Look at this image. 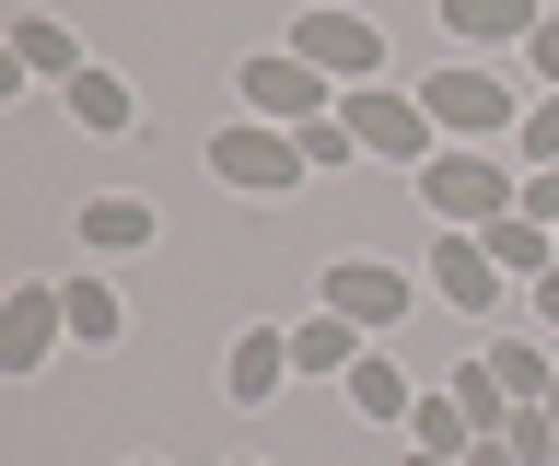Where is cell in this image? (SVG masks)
I'll list each match as a JSON object with an SVG mask.
<instances>
[{
  "label": "cell",
  "mask_w": 559,
  "mask_h": 466,
  "mask_svg": "<svg viewBox=\"0 0 559 466\" xmlns=\"http://www.w3.org/2000/svg\"><path fill=\"white\" fill-rule=\"evenodd\" d=\"M419 199H431V222H443V234H489V222L524 199V176H501L478 141H443L431 164H419Z\"/></svg>",
  "instance_id": "1"
},
{
  "label": "cell",
  "mask_w": 559,
  "mask_h": 466,
  "mask_svg": "<svg viewBox=\"0 0 559 466\" xmlns=\"http://www.w3.org/2000/svg\"><path fill=\"white\" fill-rule=\"evenodd\" d=\"M513 211H524V222H548V234H559V164H548V176H524V199H513Z\"/></svg>",
  "instance_id": "24"
},
{
  "label": "cell",
  "mask_w": 559,
  "mask_h": 466,
  "mask_svg": "<svg viewBox=\"0 0 559 466\" xmlns=\"http://www.w3.org/2000/svg\"><path fill=\"white\" fill-rule=\"evenodd\" d=\"M454 466H513V443H466V455H454Z\"/></svg>",
  "instance_id": "26"
},
{
  "label": "cell",
  "mask_w": 559,
  "mask_h": 466,
  "mask_svg": "<svg viewBox=\"0 0 559 466\" xmlns=\"http://www.w3.org/2000/svg\"><path fill=\"white\" fill-rule=\"evenodd\" d=\"M129 466H164V455H129Z\"/></svg>",
  "instance_id": "29"
},
{
  "label": "cell",
  "mask_w": 559,
  "mask_h": 466,
  "mask_svg": "<svg viewBox=\"0 0 559 466\" xmlns=\"http://www.w3.org/2000/svg\"><path fill=\"white\" fill-rule=\"evenodd\" d=\"M338 396H349V420H408V408H419V385H408L384 350H361V361H349V373H338Z\"/></svg>",
  "instance_id": "14"
},
{
  "label": "cell",
  "mask_w": 559,
  "mask_h": 466,
  "mask_svg": "<svg viewBox=\"0 0 559 466\" xmlns=\"http://www.w3.org/2000/svg\"><path fill=\"white\" fill-rule=\"evenodd\" d=\"M548 466H559V455H548Z\"/></svg>",
  "instance_id": "31"
},
{
  "label": "cell",
  "mask_w": 559,
  "mask_h": 466,
  "mask_svg": "<svg viewBox=\"0 0 559 466\" xmlns=\"http://www.w3.org/2000/svg\"><path fill=\"white\" fill-rule=\"evenodd\" d=\"M59 303H70V338H82V350H117V338H129V303L105 280H59Z\"/></svg>",
  "instance_id": "18"
},
{
  "label": "cell",
  "mask_w": 559,
  "mask_h": 466,
  "mask_svg": "<svg viewBox=\"0 0 559 466\" xmlns=\"http://www.w3.org/2000/svg\"><path fill=\"white\" fill-rule=\"evenodd\" d=\"M501 443H513V466H548V455H559V408H513Z\"/></svg>",
  "instance_id": "21"
},
{
  "label": "cell",
  "mask_w": 559,
  "mask_h": 466,
  "mask_svg": "<svg viewBox=\"0 0 559 466\" xmlns=\"http://www.w3.org/2000/svg\"><path fill=\"white\" fill-rule=\"evenodd\" d=\"M536 24H548L536 0H443V36L454 47H524Z\"/></svg>",
  "instance_id": "12"
},
{
  "label": "cell",
  "mask_w": 559,
  "mask_h": 466,
  "mask_svg": "<svg viewBox=\"0 0 559 466\" xmlns=\"http://www.w3.org/2000/svg\"><path fill=\"white\" fill-rule=\"evenodd\" d=\"M408 466H454V455H419V443H408Z\"/></svg>",
  "instance_id": "28"
},
{
  "label": "cell",
  "mask_w": 559,
  "mask_h": 466,
  "mask_svg": "<svg viewBox=\"0 0 559 466\" xmlns=\"http://www.w3.org/2000/svg\"><path fill=\"white\" fill-rule=\"evenodd\" d=\"M70 338V303L59 280H12V303H0V373H47V350Z\"/></svg>",
  "instance_id": "7"
},
{
  "label": "cell",
  "mask_w": 559,
  "mask_h": 466,
  "mask_svg": "<svg viewBox=\"0 0 559 466\" xmlns=\"http://www.w3.org/2000/svg\"><path fill=\"white\" fill-rule=\"evenodd\" d=\"M210 176L234 187V199H292L314 164H304V141H292V129H269V117H234V129H210Z\"/></svg>",
  "instance_id": "2"
},
{
  "label": "cell",
  "mask_w": 559,
  "mask_h": 466,
  "mask_svg": "<svg viewBox=\"0 0 559 466\" xmlns=\"http://www.w3.org/2000/svg\"><path fill=\"white\" fill-rule=\"evenodd\" d=\"M59 106L82 117L94 141H129V129H140V94H129V82H117V71H105V59H82V71L59 82Z\"/></svg>",
  "instance_id": "10"
},
{
  "label": "cell",
  "mask_w": 559,
  "mask_h": 466,
  "mask_svg": "<svg viewBox=\"0 0 559 466\" xmlns=\"http://www.w3.org/2000/svg\"><path fill=\"white\" fill-rule=\"evenodd\" d=\"M536 315H548V326H559V268H548V280H536Z\"/></svg>",
  "instance_id": "27"
},
{
  "label": "cell",
  "mask_w": 559,
  "mask_h": 466,
  "mask_svg": "<svg viewBox=\"0 0 559 466\" xmlns=\"http://www.w3.org/2000/svg\"><path fill=\"white\" fill-rule=\"evenodd\" d=\"M234 466H257V455H234Z\"/></svg>",
  "instance_id": "30"
},
{
  "label": "cell",
  "mask_w": 559,
  "mask_h": 466,
  "mask_svg": "<svg viewBox=\"0 0 559 466\" xmlns=\"http://www.w3.org/2000/svg\"><path fill=\"white\" fill-rule=\"evenodd\" d=\"M524 59H536V82H548V94H559V12H548V24H536V36H524Z\"/></svg>",
  "instance_id": "25"
},
{
  "label": "cell",
  "mask_w": 559,
  "mask_h": 466,
  "mask_svg": "<svg viewBox=\"0 0 559 466\" xmlns=\"http://www.w3.org/2000/svg\"><path fill=\"white\" fill-rule=\"evenodd\" d=\"M361 350H373V338H361L349 315H326V303H314V315L292 326V373H349Z\"/></svg>",
  "instance_id": "17"
},
{
  "label": "cell",
  "mask_w": 559,
  "mask_h": 466,
  "mask_svg": "<svg viewBox=\"0 0 559 466\" xmlns=\"http://www.w3.org/2000/svg\"><path fill=\"white\" fill-rule=\"evenodd\" d=\"M292 47H304L326 82H349V94L384 71V24H373V12H304V36H292Z\"/></svg>",
  "instance_id": "8"
},
{
  "label": "cell",
  "mask_w": 559,
  "mask_h": 466,
  "mask_svg": "<svg viewBox=\"0 0 559 466\" xmlns=\"http://www.w3.org/2000/svg\"><path fill=\"white\" fill-rule=\"evenodd\" d=\"M338 117H349V141H361V164H431L443 152V129H431V106L419 94H338Z\"/></svg>",
  "instance_id": "5"
},
{
  "label": "cell",
  "mask_w": 559,
  "mask_h": 466,
  "mask_svg": "<svg viewBox=\"0 0 559 466\" xmlns=\"http://www.w3.org/2000/svg\"><path fill=\"white\" fill-rule=\"evenodd\" d=\"M234 94H245V117H269V129H314V117H326V94H338V82L314 71L304 47H257V59H245V71H234Z\"/></svg>",
  "instance_id": "4"
},
{
  "label": "cell",
  "mask_w": 559,
  "mask_h": 466,
  "mask_svg": "<svg viewBox=\"0 0 559 466\" xmlns=\"http://www.w3.org/2000/svg\"><path fill=\"white\" fill-rule=\"evenodd\" d=\"M292 141H304V164H349V152H361V141H349V117H314V129H292Z\"/></svg>",
  "instance_id": "23"
},
{
  "label": "cell",
  "mask_w": 559,
  "mask_h": 466,
  "mask_svg": "<svg viewBox=\"0 0 559 466\" xmlns=\"http://www.w3.org/2000/svg\"><path fill=\"white\" fill-rule=\"evenodd\" d=\"M152 234H164L152 199H82V246H94V256H140Z\"/></svg>",
  "instance_id": "16"
},
{
  "label": "cell",
  "mask_w": 559,
  "mask_h": 466,
  "mask_svg": "<svg viewBox=\"0 0 559 466\" xmlns=\"http://www.w3.org/2000/svg\"><path fill=\"white\" fill-rule=\"evenodd\" d=\"M489 373H501V396H513V408H548V385H559V361L536 350V338H501V350H489Z\"/></svg>",
  "instance_id": "19"
},
{
  "label": "cell",
  "mask_w": 559,
  "mask_h": 466,
  "mask_svg": "<svg viewBox=\"0 0 559 466\" xmlns=\"http://www.w3.org/2000/svg\"><path fill=\"white\" fill-rule=\"evenodd\" d=\"M408 443H419V455H466V443H489V431L466 420V396H454V385H419V408H408Z\"/></svg>",
  "instance_id": "15"
},
{
  "label": "cell",
  "mask_w": 559,
  "mask_h": 466,
  "mask_svg": "<svg viewBox=\"0 0 559 466\" xmlns=\"http://www.w3.org/2000/svg\"><path fill=\"white\" fill-rule=\"evenodd\" d=\"M478 246H489V268H501V280H548V268H559V234H548V222H524V211H501Z\"/></svg>",
  "instance_id": "13"
},
{
  "label": "cell",
  "mask_w": 559,
  "mask_h": 466,
  "mask_svg": "<svg viewBox=\"0 0 559 466\" xmlns=\"http://www.w3.org/2000/svg\"><path fill=\"white\" fill-rule=\"evenodd\" d=\"M12 59H24V71H47V82H70V71H82L70 24H47V12H24V24H12Z\"/></svg>",
  "instance_id": "20"
},
{
  "label": "cell",
  "mask_w": 559,
  "mask_h": 466,
  "mask_svg": "<svg viewBox=\"0 0 559 466\" xmlns=\"http://www.w3.org/2000/svg\"><path fill=\"white\" fill-rule=\"evenodd\" d=\"M280 385H292V326H245L234 361H222V396H234V408H269Z\"/></svg>",
  "instance_id": "9"
},
{
  "label": "cell",
  "mask_w": 559,
  "mask_h": 466,
  "mask_svg": "<svg viewBox=\"0 0 559 466\" xmlns=\"http://www.w3.org/2000/svg\"><path fill=\"white\" fill-rule=\"evenodd\" d=\"M314 303H326V315H349L361 338H384V326L419 303V280H408V268H384V256H338V268L314 280Z\"/></svg>",
  "instance_id": "6"
},
{
  "label": "cell",
  "mask_w": 559,
  "mask_h": 466,
  "mask_svg": "<svg viewBox=\"0 0 559 466\" xmlns=\"http://www.w3.org/2000/svg\"><path fill=\"white\" fill-rule=\"evenodd\" d=\"M431 291H443L454 315H489V303H501V268H489L478 234H443V246H431Z\"/></svg>",
  "instance_id": "11"
},
{
  "label": "cell",
  "mask_w": 559,
  "mask_h": 466,
  "mask_svg": "<svg viewBox=\"0 0 559 466\" xmlns=\"http://www.w3.org/2000/svg\"><path fill=\"white\" fill-rule=\"evenodd\" d=\"M513 141H524V176H548V164H559V94H548V106H524Z\"/></svg>",
  "instance_id": "22"
},
{
  "label": "cell",
  "mask_w": 559,
  "mask_h": 466,
  "mask_svg": "<svg viewBox=\"0 0 559 466\" xmlns=\"http://www.w3.org/2000/svg\"><path fill=\"white\" fill-rule=\"evenodd\" d=\"M419 106H431L443 141H501V129H524V94L501 71H478V59H443V71L419 82Z\"/></svg>",
  "instance_id": "3"
}]
</instances>
